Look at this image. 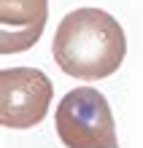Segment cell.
I'll list each match as a JSON object with an SVG mask.
<instances>
[{
	"label": "cell",
	"mask_w": 143,
	"mask_h": 148,
	"mask_svg": "<svg viewBox=\"0 0 143 148\" xmlns=\"http://www.w3.org/2000/svg\"><path fill=\"white\" fill-rule=\"evenodd\" d=\"M51 54L70 78H108L122 67L127 54L124 27L103 8H76L59 22Z\"/></svg>",
	"instance_id": "6da1fadb"
},
{
	"label": "cell",
	"mask_w": 143,
	"mask_h": 148,
	"mask_svg": "<svg viewBox=\"0 0 143 148\" xmlns=\"http://www.w3.org/2000/svg\"><path fill=\"white\" fill-rule=\"evenodd\" d=\"M54 129L65 148H119L111 105L92 86L70 89L59 100Z\"/></svg>",
	"instance_id": "7a4b0ae2"
},
{
	"label": "cell",
	"mask_w": 143,
	"mask_h": 148,
	"mask_svg": "<svg viewBox=\"0 0 143 148\" xmlns=\"http://www.w3.org/2000/svg\"><path fill=\"white\" fill-rule=\"evenodd\" d=\"M54 86L49 75L35 67L0 70V124L8 129H30L49 113Z\"/></svg>",
	"instance_id": "3957f363"
},
{
	"label": "cell",
	"mask_w": 143,
	"mask_h": 148,
	"mask_svg": "<svg viewBox=\"0 0 143 148\" xmlns=\"http://www.w3.org/2000/svg\"><path fill=\"white\" fill-rule=\"evenodd\" d=\"M46 19L49 0H0V51H27L43 35Z\"/></svg>",
	"instance_id": "277c9868"
}]
</instances>
